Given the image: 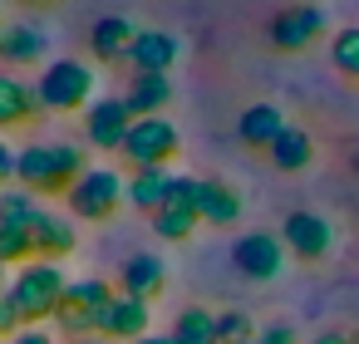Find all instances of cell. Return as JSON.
I'll use <instances>...</instances> for the list:
<instances>
[{"instance_id":"obj_13","label":"cell","mask_w":359,"mask_h":344,"mask_svg":"<svg viewBox=\"0 0 359 344\" xmlns=\"http://www.w3.org/2000/svg\"><path fill=\"white\" fill-rule=\"evenodd\" d=\"M30 246H35V261H50V266H60L65 256H74V246H79V231H74V221H69V216H60V212H45V216L30 226Z\"/></svg>"},{"instance_id":"obj_30","label":"cell","mask_w":359,"mask_h":344,"mask_svg":"<svg viewBox=\"0 0 359 344\" xmlns=\"http://www.w3.org/2000/svg\"><path fill=\"white\" fill-rule=\"evenodd\" d=\"M256 344H300V339H295L290 324H266V329L256 334Z\"/></svg>"},{"instance_id":"obj_2","label":"cell","mask_w":359,"mask_h":344,"mask_svg":"<svg viewBox=\"0 0 359 344\" xmlns=\"http://www.w3.org/2000/svg\"><path fill=\"white\" fill-rule=\"evenodd\" d=\"M65 290H69V280H65V270H60V266H50V261H30V266H20V270L11 275L6 300L15 305L20 324L30 329V324L55 319V310H60Z\"/></svg>"},{"instance_id":"obj_23","label":"cell","mask_w":359,"mask_h":344,"mask_svg":"<svg viewBox=\"0 0 359 344\" xmlns=\"http://www.w3.org/2000/svg\"><path fill=\"white\" fill-rule=\"evenodd\" d=\"M45 216V207H40V197L35 192H25V187H6L0 192V226H35Z\"/></svg>"},{"instance_id":"obj_20","label":"cell","mask_w":359,"mask_h":344,"mask_svg":"<svg viewBox=\"0 0 359 344\" xmlns=\"http://www.w3.org/2000/svg\"><path fill=\"white\" fill-rule=\"evenodd\" d=\"M172 182H177V172H168V167H143V172H133V177H128V202H133V207H143V212L153 216V212H163V207H168Z\"/></svg>"},{"instance_id":"obj_34","label":"cell","mask_w":359,"mask_h":344,"mask_svg":"<svg viewBox=\"0 0 359 344\" xmlns=\"http://www.w3.org/2000/svg\"><path fill=\"white\" fill-rule=\"evenodd\" d=\"M138 344H182V339H177V334H172V329H168V334H143V339H138Z\"/></svg>"},{"instance_id":"obj_7","label":"cell","mask_w":359,"mask_h":344,"mask_svg":"<svg viewBox=\"0 0 359 344\" xmlns=\"http://www.w3.org/2000/svg\"><path fill=\"white\" fill-rule=\"evenodd\" d=\"M320 35H325V11L315 6V0H295V6H285V11L271 15V45L280 55H300Z\"/></svg>"},{"instance_id":"obj_24","label":"cell","mask_w":359,"mask_h":344,"mask_svg":"<svg viewBox=\"0 0 359 344\" xmlns=\"http://www.w3.org/2000/svg\"><path fill=\"white\" fill-rule=\"evenodd\" d=\"M197 212L187 207V202H168L163 212H153V231L163 236V241H187L192 231H197Z\"/></svg>"},{"instance_id":"obj_33","label":"cell","mask_w":359,"mask_h":344,"mask_svg":"<svg viewBox=\"0 0 359 344\" xmlns=\"http://www.w3.org/2000/svg\"><path fill=\"white\" fill-rule=\"evenodd\" d=\"M310 344H354V339H344V334H334V329H325V334H315Z\"/></svg>"},{"instance_id":"obj_1","label":"cell","mask_w":359,"mask_h":344,"mask_svg":"<svg viewBox=\"0 0 359 344\" xmlns=\"http://www.w3.org/2000/svg\"><path fill=\"white\" fill-rule=\"evenodd\" d=\"M84 172H89V158L74 143H30L15 158V182L35 197H69V187Z\"/></svg>"},{"instance_id":"obj_31","label":"cell","mask_w":359,"mask_h":344,"mask_svg":"<svg viewBox=\"0 0 359 344\" xmlns=\"http://www.w3.org/2000/svg\"><path fill=\"white\" fill-rule=\"evenodd\" d=\"M15 158H20V153H15L11 143H0V192L15 182Z\"/></svg>"},{"instance_id":"obj_28","label":"cell","mask_w":359,"mask_h":344,"mask_svg":"<svg viewBox=\"0 0 359 344\" xmlns=\"http://www.w3.org/2000/svg\"><path fill=\"white\" fill-rule=\"evenodd\" d=\"M256 324H251V315H241V310H226V315H217V334H212V344H256Z\"/></svg>"},{"instance_id":"obj_27","label":"cell","mask_w":359,"mask_h":344,"mask_svg":"<svg viewBox=\"0 0 359 344\" xmlns=\"http://www.w3.org/2000/svg\"><path fill=\"white\" fill-rule=\"evenodd\" d=\"M35 261V246H30V231L25 226H0V266H30Z\"/></svg>"},{"instance_id":"obj_26","label":"cell","mask_w":359,"mask_h":344,"mask_svg":"<svg viewBox=\"0 0 359 344\" xmlns=\"http://www.w3.org/2000/svg\"><path fill=\"white\" fill-rule=\"evenodd\" d=\"M330 64H334L344 79L359 84V25H349V30H339V35L330 40Z\"/></svg>"},{"instance_id":"obj_15","label":"cell","mask_w":359,"mask_h":344,"mask_svg":"<svg viewBox=\"0 0 359 344\" xmlns=\"http://www.w3.org/2000/svg\"><path fill=\"white\" fill-rule=\"evenodd\" d=\"M40 113V94L35 84H25L20 74L11 69H0V128H20Z\"/></svg>"},{"instance_id":"obj_18","label":"cell","mask_w":359,"mask_h":344,"mask_svg":"<svg viewBox=\"0 0 359 344\" xmlns=\"http://www.w3.org/2000/svg\"><path fill=\"white\" fill-rule=\"evenodd\" d=\"M118 285H123V295H133V300H153V295H163V285H168V266H163V256H148V251L128 256Z\"/></svg>"},{"instance_id":"obj_37","label":"cell","mask_w":359,"mask_h":344,"mask_svg":"<svg viewBox=\"0 0 359 344\" xmlns=\"http://www.w3.org/2000/svg\"><path fill=\"white\" fill-rule=\"evenodd\" d=\"M20 6H50V0H20Z\"/></svg>"},{"instance_id":"obj_36","label":"cell","mask_w":359,"mask_h":344,"mask_svg":"<svg viewBox=\"0 0 359 344\" xmlns=\"http://www.w3.org/2000/svg\"><path fill=\"white\" fill-rule=\"evenodd\" d=\"M6 30H11V25H6V11H0V40H6Z\"/></svg>"},{"instance_id":"obj_32","label":"cell","mask_w":359,"mask_h":344,"mask_svg":"<svg viewBox=\"0 0 359 344\" xmlns=\"http://www.w3.org/2000/svg\"><path fill=\"white\" fill-rule=\"evenodd\" d=\"M11 344H55V334H50V329H20Z\"/></svg>"},{"instance_id":"obj_5","label":"cell","mask_w":359,"mask_h":344,"mask_svg":"<svg viewBox=\"0 0 359 344\" xmlns=\"http://www.w3.org/2000/svg\"><path fill=\"white\" fill-rule=\"evenodd\" d=\"M123 197H128V182L114 172V167H89L74 187H69V212L74 216H84V221H109L118 207H123Z\"/></svg>"},{"instance_id":"obj_9","label":"cell","mask_w":359,"mask_h":344,"mask_svg":"<svg viewBox=\"0 0 359 344\" xmlns=\"http://www.w3.org/2000/svg\"><path fill=\"white\" fill-rule=\"evenodd\" d=\"M280 261H285V241L271 236V231H246V236L231 246V266H236L246 280H271V275H280Z\"/></svg>"},{"instance_id":"obj_6","label":"cell","mask_w":359,"mask_h":344,"mask_svg":"<svg viewBox=\"0 0 359 344\" xmlns=\"http://www.w3.org/2000/svg\"><path fill=\"white\" fill-rule=\"evenodd\" d=\"M177 158V128L158 113V118H133L128 138H123V163L133 172L143 167H168Z\"/></svg>"},{"instance_id":"obj_14","label":"cell","mask_w":359,"mask_h":344,"mask_svg":"<svg viewBox=\"0 0 359 344\" xmlns=\"http://www.w3.org/2000/svg\"><path fill=\"white\" fill-rule=\"evenodd\" d=\"M123 60H128V69H133V74H168V69H172V60H177V40H172V35H163V30H138Z\"/></svg>"},{"instance_id":"obj_11","label":"cell","mask_w":359,"mask_h":344,"mask_svg":"<svg viewBox=\"0 0 359 344\" xmlns=\"http://www.w3.org/2000/svg\"><path fill=\"white\" fill-rule=\"evenodd\" d=\"M148 324H153V315H148V300H133V295H114L109 300V310H104V319H99V339H123V344H138L143 334H148Z\"/></svg>"},{"instance_id":"obj_38","label":"cell","mask_w":359,"mask_h":344,"mask_svg":"<svg viewBox=\"0 0 359 344\" xmlns=\"http://www.w3.org/2000/svg\"><path fill=\"white\" fill-rule=\"evenodd\" d=\"M74 344H104V339H74Z\"/></svg>"},{"instance_id":"obj_4","label":"cell","mask_w":359,"mask_h":344,"mask_svg":"<svg viewBox=\"0 0 359 344\" xmlns=\"http://www.w3.org/2000/svg\"><path fill=\"white\" fill-rule=\"evenodd\" d=\"M114 295H118V290H114L109 280H99V275L69 280V290H65V300H60V310H55V324H60L65 334H74V339H94V334H99V319H104V310H109Z\"/></svg>"},{"instance_id":"obj_25","label":"cell","mask_w":359,"mask_h":344,"mask_svg":"<svg viewBox=\"0 0 359 344\" xmlns=\"http://www.w3.org/2000/svg\"><path fill=\"white\" fill-rule=\"evenodd\" d=\"M172 334H177L182 344H212V334H217V315H207L202 305H187V310L172 319Z\"/></svg>"},{"instance_id":"obj_29","label":"cell","mask_w":359,"mask_h":344,"mask_svg":"<svg viewBox=\"0 0 359 344\" xmlns=\"http://www.w3.org/2000/svg\"><path fill=\"white\" fill-rule=\"evenodd\" d=\"M20 334V315H15V305L0 295V339H15Z\"/></svg>"},{"instance_id":"obj_8","label":"cell","mask_w":359,"mask_h":344,"mask_svg":"<svg viewBox=\"0 0 359 344\" xmlns=\"http://www.w3.org/2000/svg\"><path fill=\"white\" fill-rule=\"evenodd\" d=\"M128 128H133V113H128L123 94H114V99H94L89 113H84V138H89V148H99V153H123Z\"/></svg>"},{"instance_id":"obj_35","label":"cell","mask_w":359,"mask_h":344,"mask_svg":"<svg viewBox=\"0 0 359 344\" xmlns=\"http://www.w3.org/2000/svg\"><path fill=\"white\" fill-rule=\"evenodd\" d=\"M6 285H11V280H6V266H0V295H6Z\"/></svg>"},{"instance_id":"obj_17","label":"cell","mask_w":359,"mask_h":344,"mask_svg":"<svg viewBox=\"0 0 359 344\" xmlns=\"http://www.w3.org/2000/svg\"><path fill=\"white\" fill-rule=\"evenodd\" d=\"M172 99V79L168 74H133L128 89H123V104L133 118H158Z\"/></svg>"},{"instance_id":"obj_21","label":"cell","mask_w":359,"mask_h":344,"mask_svg":"<svg viewBox=\"0 0 359 344\" xmlns=\"http://www.w3.org/2000/svg\"><path fill=\"white\" fill-rule=\"evenodd\" d=\"M133 25L123 20V15H104L94 30H89V50H94V60H123L128 55V45H133Z\"/></svg>"},{"instance_id":"obj_3","label":"cell","mask_w":359,"mask_h":344,"mask_svg":"<svg viewBox=\"0 0 359 344\" xmlns=\"http://www.w3.org/2000/svg\"><path fill=\"white\" fill-rule=\"evenodd\" d=\"M94 89H99V79H94V64H84V60H55V64H45V74L35 79L40 109H50V113L89 109V104H94Z\"/></svg>"},{"instance_id":"obj_22","label":"cell","mask_w":359,"mask_h":344,"mask_svg":"<svg viewBox=\"0 0 359 344\" xmlns=\"http://www.w3.org/2000/svg\"><path fill=\"white\" fill-rule=\"evenodd\" d=\"M271 163H276L280 172H305V167L315 163V143H310V133L295 128V123H285V133L271 143Z\"/></svg>"},{"instance_id":"obj_12","label":"cell","mask_w":359,"mask_h":344,"mask_svg":"<svg viewBox=\"0 0 359 344\" xmlns=\"http://www.w3.org/2000/svg\"><path fill=\"white\" fill-rule=\"evenodd\" d=\"M192 212L212 226H231L241 221V192L217 177H192Z\"/></svg>"},{"instance_id":"obj_39","label":"cell","mask_w":359,"mask_h":344,"mask_svg":"<svg viewBox=\"0 0 359 344\" xmlns=\"http://www.w3.org/2000/svg\"><path fill=\"white\" fill-rule=\"evenodd\" d=\"M354 344H359V339H354Z\"/></svg>"},{"instance_id":"obj_19","label":"cell","mask_w":359,"mask_h":344,"mask_svg":"<svg viewBox=\"0 0 359 344\" xmlns=\"http://www.w3.org/2000/svg\"><path fill=\"white\" fill-rule=\"evenodd\" d=\"M285 133V118H280V109H271V104H251V109H241V118H236V138L246 143V148H266L271 153V143Z\"/></svg>"},{"instance_id":"obj_16","label":"cell","mask_w":359,"mask_h":344,"mask_svg":"<svg viewBox=\"0 0 359 344\" xmlns=\"http://www.w3.org/2000/svg\"><path fill=\"white\" fill-rule=\"evenodd\" d=\"M45 50H50V35L40 25H25V20L11 25L6 40H0V60H6V69H30V64L45 60Z\"/></svg>"},{"instance_id":"obj_10","label":"cell","mask_w":359,"mask_h":344,"mask_svg":"<svg viewBox=\"0 0 359 344\" xmlns=\"http://www.w3.org/2000/svg\"><path fill=\"white\" fill-rule=\"evenodd\" d=\"M280 241L300 261H325L330 256V221L320 212H290L285 226H280Z\"/></svg>"}]
</instances>
